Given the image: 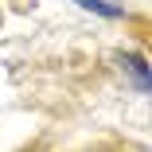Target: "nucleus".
Here are the masks:
<instances>
[{"label": "nucleus", "mask_w": 152, "mask_h": 152, "mask_svg": "<svg viewBox=\"0 0 152 152\" xmlns=\"http://www.w3.org/2000/svg\"><path fill=\"white\" fill-rule=\"evenodd\" d=\"M74 4H82V8H90V12H98V16H105V20H117V16H121V8H113V4H105V0H74Z\"/></svg>", "instance_id": "obj_2"}, {"label": "nucleus", "mask_w": 152, "mask_h": 152, "mask_svg": "<svg viewBox=\"0 0 152 152\" xmlns=\"http://www.w3.org/2000/svg\"><path fill=\"white\" fill-rule=\"evenodd\" d=\"M121 66H125L129 74H133V82H137V90H144L148 94V63H144V55H121Z\"/></svg>", "instance_id": "obj_1"}]
</instances>
